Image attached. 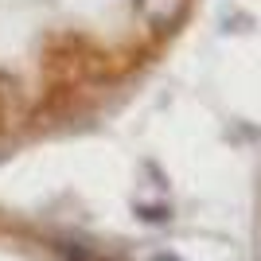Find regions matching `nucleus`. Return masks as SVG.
<instances>
[{
    "instance_id": "obj_1",
    "label": "nucleus",
    "mask_w": 261,
    "mask_h": 261,
    "mask_svg": "<svg viewBox=\"0 0 261 261\" xmlns=\"http://www.w3.org/2000/svg\"><path fill=\"white\" fill-rule=\"evenodd\" d=\"M133 4H137V16L156 32H172L187 12V0H133Z\"/></svg>"
},
{
    "instance_id": "obj_2",
    "label": "nucleus",
    "mask_w": 261,
    "mask_h": 261,
    "mask_svg": "<svg viewBox=\"0 0 261 261\" xmlns=\"http://www.w3.org/2000/svg\"><path fill=\"white\" fill-rule=\"evenodd\" d=\"M32 109V90L16 74H0V121H16Z\"/></svg>"
}]
</instances>
